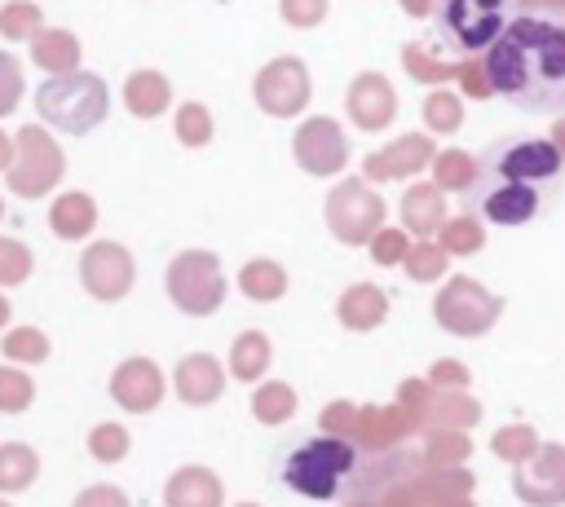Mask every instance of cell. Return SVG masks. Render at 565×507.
Masks as SVG:
<instances>
[{"label":"cell","mask_w":565,"mask_h":507,"mask_svg":"<svg viewBox=\"0 0 565 507\" xmlns=\"http://www.w3.org/2000/svg\"><path fill=\"white\" fill-rule=\"evenodd\" d=\"M278 481L313 503H340V507H371L384 503L393 489L411 485L419 476L415 450H371L340 432H305L282 441Z\"/></svg>","instance_id":"obj_1"},{"label":"cell","mask_w":565,"mask_h":507,"mask_svg":"<svg viewBox=\"0 0 565 507\" xmlns=\"http://www.w3.org/2000/svg\"><path fill=\"white\" fill-rule=\"evenodd\" d=\"M35 106L57 128L84 132V128H93L106 115V88H102L97 75H62V79H49L40 88V101Z\"/></svg>","instance_id":"obj_5"},{"label":"cell","mask_w":565,"mask_h":507,"mask_svg":"<svg viewBox=\"0 0 565 507\" xmlns=\"http://www.w3.org/2000/svg\"><path fill=\"white\" fill-rule=\"evenodd\" d=\"M565 190V154L547 137H499L477 159L463 207L486 225H530L552 212Z\"/></svg>","instance_id":"obj_3"},{"label":"cell","mask_w":565,"mask_h":507,"mask_svg":"<svg viewBox=\"0 0 565 507\" xmlns=\"http://www.w3.org/2000/svg\"><path fill=\"white\" fill-rule=\"evenodd\" d=\"M256 93H260V106H265V110H274V115L296 110V106L305 101V93H309V84H305V66H300V62H291V57L274 62V66L260 75Z\"/></svg>","instance_id":"obj_6"},{"label":"cell","mask_w":565,"mask_h":507,"mask_svg":"<svg viewBox=\"0 0 565 507\" xmlns=\"http://www.w3.org/2000/svg\"><path fill=\"white\" fill-rule=\"evenodd\" d=\"M486 79L525 115L565 110V9L525 0L486 48Z\"/></svg>","instance_id":"obj_2"},{"label":"cell","mask_w":565,"mask_h":507,"mask_svg":"<svg viewBox=\"0 0 565 507\" xmlns=\"http://www.w3.org/2000/svg\"><path fill=\"white\" fill-rule=\"evenodd\" d=\"M516 13V0H433V26L446 53H486L508 18Z\"/></svg>","instance_id":"obj_4"},{"label":"cell","mask_w":565,"mask_h":507,"mask_svg":"<svg viewBox=\"0 0 565 507\" xmlns=\"http://www.w3.org/2000/svg\"><path fill=\"white\" fill-rule=\"evenodd\" d=\"M18 88H22V79H18V66H13V62L0 53V115H4V110L18 101Z\"/></svg>","instance_id":"obj_7"}]
</instances>
